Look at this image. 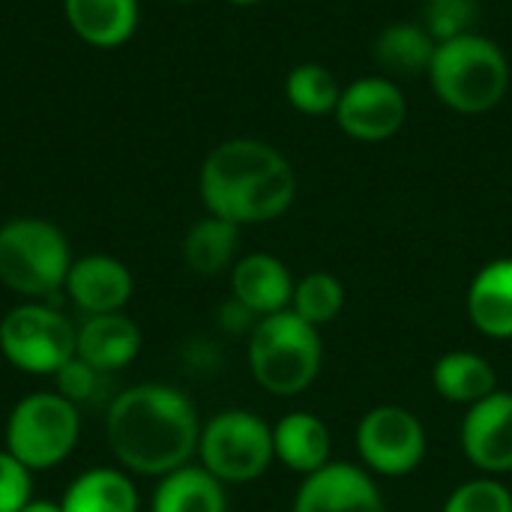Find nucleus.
Returning <instances> with one entry per match:
<instances>
[{
	"mask_svg": "<svg viewBox=\"0 0 512 512\" xmlns=\"http://www.w3.org/2000/svg\"><path fill=\"white\" fill-rule=\"evenodd\" d=\"M105 441L126 474L165 477L198 456L201 417L183 390L156 381L135 384L108 402Z\"/></svg>",
	"mask_w": 512,
	"mask_h": 512,
	"instance_id": "nucleus-1",
	"label": "nucleus"
},
{
	"mask_svg": "<svg viewBox=\"0 0 512 512\" xmlns=\"http://www.w3.org/2000/svg\"><path fill=\"white\" fill-rule=\"evenodd\" d=\"M198 192L210 216L261 225L288 213L297 198V171L273 144L231 138L207 153Z\"/></svg>",
	"mask_w": 512,
	"mask_h": 512,
	"instance_id": "nucleus-2",
	"label": "nucleus"
},
{
	"mask_svg": "<svg viewBox=\"0 0 512 512\" xmlns=\"http://www.w3.org/2000/svg\"><path fill=\"white\" fill-rule=\"evenodd\" d=\"M426 78L447 108L459 114H486L501 105L510 90V63L495 39L474 30L438 42Z\"/></svg>",
	"mask_w": 512,
	"mask_h": 512,
	"instance_id": "nucleus-3",
	"label": "nucleus"
},
{
	"mask_svg": "<svg viewBox=\"0 0 512 512\" xmlns=\"http://www.w3.org/2000/svg\"><path fill=\"white\" fill-rule=\"evenodd\" d=\"M324 366L318 327L285 309L258 318L249 333V372L273 396H297L315 384Z\"/></svg>",
	"mask_w": 512,
	"mask_h": 512,
	"instance_id": "nucleus-4",
	"label": "nucleus"
},
{
	"mask_svg": "<svg viewBox=\"0 0 512 512\" xmlns=\"http://www.w3.org/2000/svg\"><path fill=\"white\" fill-rule=\"evenodd\" d=\"M72 267L66 234L36 216L9 219L0 225V282L27 300H45L63 291Z\"/></svg>",
	"mask_w": 512,
	"mask_h": 512,
	"instance_id": "nucleus-5",
	"label": "nucleus"
},
{
	"mask_svg": "<svg viewBox=\"0 0 512 512\" xmlns=\"http://www.w3.org/2000/svg\"><path fill=\"white\" fill-rule=\"evenodd\" d=\"M81 438L78 405L54 393H30L18 399L6 417L3 441L6 453L15 456L27 471H51L63 465Z\"/></svg>",
	"mask_w": 512,
	"mask_h": 512,
	"instance_id": "nucleus-6",
	"label": "nucleus"
},
{
	"mask_svg": "<svg viewBox=\"0 0 512 512\" xmlns=\"http://www.w3.org/2000/svg\"><path fill=\"white\" fill-rule=\"evenodd\" d=\"M78 327L42 300L12 306L0 321V354L27 375H57L75 357Z\"/></svg>",
	"mask_w": 512,
	"mask_h": 512,
	"instance_id": "nucleus-7",
	"label": "nucleus"
},
{
	"mask_svg": "<svg viewBox=\"0 0 512 512\" xmlns=\"http://www.w3.org/2000/svg\"><path fill=\"white\" fill-rule=\"evenodd\" d=\"M198 459L201 468H207L225 486L252 483L276 459L273 429L252 411H219L201 426Z\"/></svg>",
	"mask_w": 512,
	"mask_h": 512,
	"instance_id": "nucleus-8",
	"label": "nucleus"
},
{
	"mask_svg": "<svg viewBox=\"0 0 512 512\" xmlns=\"http://www.w3.org/2000/svg\"><path fill=\"white\" fill-rule=\"evenodd\" d=\"M357 453L372 474L408 477L423 465L426 429L408 408L378 405L357 426Z\"/></svg>",
	"mask_w": 512,
	"mask_h": 512,
	"instance_id": "nucleus-9",
	"label": "nucleus"
},
{
	"mask_svg": "<svg viewBox=\"0 0 512 512\" xmlns=\"http://www.w3.org/2000/svg\"><path fill=\"white\" fill-rule=\"evenodd\" d=\"M333 117L348 138L363 144H381L405 126L408 102L393 78L366 75L342 87Z\"/></svg>",
	"mask_w": 512,
	"mask_h": 512,
	"instance_id": "nucleus-10",
	"label": "nucleus"
},
{
	"mask_svg": "<svg viewBox=\"0 0 512 512\" xmlns=\"http://www.w3.org/2000/svg\"><path fill=\"white\" fill-rule=\"evenodd\" d=\"M291 512H384V495L366 468L327 462L303 480Z\"/></svg>",
	"mask_w": 512,
	"mask_h": 512,
	"instance_id": "nucleus-11",
	"label": "nucleus"
},
{
	"mask_svg": "<svg viewBox=\"0 0 512 512\" xmlns=\"http://www.w3.org/2000/svg\"><path fill=\"white\" fill-rule=\"evenodd\" d=\"M462 450L486 477L512 471V393L495 390L462 420Z\"/></svg>",
	"mask_w": 512,
	"mask_h": 512,
	"instance_id": "nucleus-12",
	"label": "nucleus"
},
{
	"mask_svg": "<svg viewBox=\"0 0 512 512\" xmlns=\"http://www.w3.org/2000/svg\"><path fill=\"white\" fill-rule=\"evenodd\" d=\"M132 273L123 261L111 255H84L75 258L66 276L63 291L69 300L90 318V315H111L123 312L132 297Z\"/></svg>",
	"mask_w": 512,
	"mask_h": 512,
	"instance_id": "nucleus-13",
	"label": "nucleus"
},
{
	"mask_svg": "<svg viewBox=\"0 0 512 512\" xmlns=\"http://www.w3.org/2000/svg\"><path fill=\"white\" fill-rule=\"evenodd\" d=\"M294 285L291 270L270 252H249L231 267V294L255 318L291 309Z\"/></svg>",
	"mask_w": 512,
	"mask_h": 512,
	"instance_id": "nucleus-14",
	"label": "nucleus"
},
{
	"mask_svg": "<svg viewBox=\"0 0 512 512\" xmlns=\"http://www.w3.org/2000/svg\"><path fill=\"white\" fill-rule=\"evenodd\" d=\"M138 354H141V330L123 312L90 315L75 333V357L105 375L132 366Z\"/></svg>",
	"mask_w": 512,
	"mask_h": 512,
	"instance_id": "nucleus-15",
	"label": "nucleus"
},
{
	"mask_svg": "<svg viewBox=\"0 0 512 512\" xmlns=\"http://www.w3.org/2000/svg\"><path fill=\"white\" fill-rule=\"evenodd\" d=\"M78 39L93 48H120L138 30V0H63Z\"/></svg>",
	"mask_w": 512,
	"mask_h": 512,
	"instance_id": "nucleus-16",
	"label": "nucleus"
},
{
	"mask_svg": "<svg viewBox=\"0 0 512 512\" xmlns=\"http://www.w3.org/2000/svg\"><path fill=\"white\" fill-rule=\"evenodd\" d=\"M468 318L489 339H512V258L489 261L474 276Z\"/></svg>",
	"mask_w": 512,
	"mask_h": 512,
	"instance_id": "nucleus-17",
	"label": "nucleus"
},
{
	"mask_svg": "<svg viewBox=\"0 0 512 512\" xmlns=\"http://www.w3.org/2000/svg\"><path fill=\"white\" fill-rule=\"evenodd\" d=\"M273 450L288 471L309 477L330 462V429L309 411L285 414L273 426Z\"/></svg>",
	"mask_w": 512,
	"mask_h": 512,
	"instance_id": "nucleus-18",
	"label": "nucleus"
},
{
	"mask_svg": "<svg viewBox=\"0 0 512 512\" xmlns=\"http://www.w3.org/2000/svg\"><path fill=\"white\" fill-rule=\"evenodd\" d=\"M60 507L63 512H138L141 498L123 468H90L66 486Z\"/></svg>",
	"mask_w": 512,
	"mask_h": 512,
	"instance_id": "nucleus-19",
	"label": "nucleus"
},
{
	"mask_svg": "<svg viewBox=\"0 0 512 512\" xmlns=\"http://www.w3.org/2000/svg\"><path fill=\"white\" fill-rule=\"evenodd\" d=\"M150 512H228L225 483L201 465H183L159 477Z\"/></svg>",
	"mask_w": 512,
	"mask_h": 512,
	"instance_id": "nucleus-20",
	"label": "nucleus"
},
{
	"mask_svg": "<svg viewBox=\"0 0 512 512\" xmlns=\"http://www.w3.org/2000/svg\"><path fill=\"white\" fill-rule=\"evenodd\" d=\"M432 387L453 405H477L498 390L495 366L474 351H450L432 366Z\"/></svg>",
	"mask_w": 512,
	"mask_h": 512,
	"instance_id": "nucleus-21",
	"label": "nucleus"
},
{
	"mask_svg": "<svg viewBox=\"0 0 512 512\" xmlns=\"http://www.w3.org/2000/svg\"><path fill=\"white\" fill-rule=\"evenodd\" d=\"M237 249H240V225L210 213L198 219L183 237V261L195 276L204 279L231 270L237 264L234 261Z\"/></svg>",
	"mask_w": 512,
	"mask_h": 512,
	"instance_id": "nucleus-22",
	"label": "nucleus"
},
{
	"mask_svg": "<svg viewBox=\"0 0 512 512\" xmlns=\"http://www.w3.org/2000/svg\"><path fill=\"white\" fill-rule=\"evenodd\" d=\"M438 42L423 24L414 21H396L381 30L375 42V60L390 75H429V66L435 60Z\"/></svg>",
	"mask_w": 512,
	"mask_h": 512,
	"instance_id": "nucleus-23",
	"label": "nucleus"
},
{
	"mask_svg": "<svg viewBox=\"0 0 512 512\" xmlns=\"http://www.w3.org/2000/svg\"><path fill=\"white\" fill-rule=\"evenodd\" d=\"M342 96V84L324 63H297L285 78V99L294 111L321 117L333 114Z\"/></svg>",
	"mask_w": 512,
	"mask_h": 512,
	"instance_id": "nucleus-24",
	"label": "nucleus"
},
{
	"mask_svg": "<svg viewBox=\"0 0 512 512\" xmlns=\"http://www.w3.org/2000/svg\"><path fill=\"white\" fill-rule=\"evenodd\" d=\"M342 309H345V285L339 276L327 270H315V273H306L294 285L291 312H297L312 327L321 330L324 324L336 321Z\"/></svg>",
	"mask_w": 512,
	"mask_h": 512,
	"instance_id": "nucleus-25",
	"label": "nucleus"
},
{
	"mask_svg": "<svg viewBox=\"0 0 512 512\" xmlns=\"http://www.w3.org/2000/svg\"><path fill=\"white\" fill-rule=\"evenodd\" d=\"M480 21V0H426L423 27L435 42H450L474 33Z\"/></svg>",
	"mask_w": 512,
	"mask_h": 512,
	"instance_id": "nucleus-26",
	"label": "nucleus"
},
{
	"mask_svg": "<svg viewBox=\"0 0 512 512\" xmlns=\"http://www.w3.org/2000/svg\"><path fill=\"white\" fill-rule=\"evenodd\" d=\"M444 512H512V492L492 477L468 480L450 492Z\"/></svg>",
	"mask_w": 512,
	"mask_h": 512,
	"instance_id": "nucleus-27",
	"label": "nucleus"
},
{
	"mask_svg": "<svg viewBox=\"0 0 512 512\" xmlns=\"http://www.w3.org/2000/svg\"><path fill=\"white\" fill-rule=\"evenodd\" d=\"M105 372L93 369L90 363L72 357L57 375H54V384H57V393L63 399H69L72 405H87V402H96L105 390Z\"/></svg>",
	"mask_w": 512,
	"mask_h": 512,
	"instance_id": "nucleus-28",
	"label": "nucleus"
},
{
	"mask_svg": "<svg viewBox=\"0 0 512 512\" xmlns=\"http://www.w3.org/2000/svg\"><path fill=\"white\" fill-rule=\"evenodd\" d=\"M33 498V471L0 450V512H18Z\"/></svg>",
	"mask_w": 512,
	"mask_h": 512,
	"instance_id": "nucleus-29",
	"label": "nucleus"
},
{
	"mask_svg": "<svg viewBox=\"0 0 512 512\" xmlns=\"http://www.w3.org/2000/svg\"><path fill=\"white\" fill-rule=\"evenodd\" d=\"M18 512H63V507H60V501H36V498H30Z\"/></svg>",
	"mask_w": 512,
	"mask_h": 512,
	"instance_id": "nucleus-30",
	"label": "nucleus"
},
{
	"mask_svg": "<svg viewBox=\"0 0 512 512\" xmlns=\"http://www.w3.org/2000/svg\"><path fill=\"white\" fill-rule=\"evenodd\" d=\"M228 3H234V6H258L261 0H228Z\"/></svg>",
	"mask_w": 512,
	"mask_h": 512,
	"instance_id": "nucleus-31",
	"label": "nucleus"
},
{
	"mask_svg": "<svg viewBox=\"0 0 512 512\" xmlns=\"http://www.w3.org/2000/svg\"><path fill=\"white\" fill-rule=\"evenodd\" d=\"M177 3H189V0H177Z\"/></svg>",
	"mask_w": 512,
	"mask_h": 512,
	"instance_id": "nucleus-32",
	"label": "nucleus"
}]
</instances>
